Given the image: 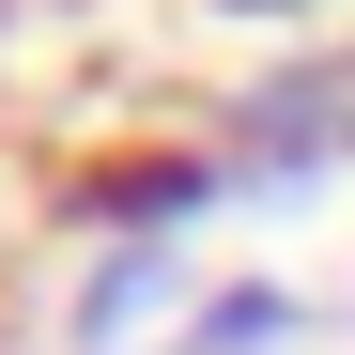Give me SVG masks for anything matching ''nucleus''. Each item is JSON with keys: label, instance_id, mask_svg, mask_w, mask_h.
I'll use <instances>...</instances> for the list:
<instances>
[{"label": "nucleus", "instance_id": "f257e3e1", "mask_svg": "<svg viewBox=\"0 0 355 355\" xmlns=\"http://www.w3.org/2000/svg\"><path fill=\"white\" fill-rule=\"evenodd\" d=\"M216 155H232V186H340L355 170V46H293V62H263L248 93L216 108Z\"/></svg>", "mask_w": 355, "mask_h": 355}, {"label": "nucleus", "instance_id": "f03ea898", "mask_svg": "<svg viewBox=\"0 0 355 355\" xmlns=\"http://www.w3.org/2000/svg\"><path fill=\"white\" fill-rule=\"evenodd\" d=\"M93 216V248H186V216L232 201V155L216 139H139V155H93V186H62Z\"/></svg>", "mask_w": 355, "mask_h": 355}, {"label": "nucleus", "instance_id": "7ed1b4c3", "mask_svg": "<svg viewBox=\"0 0 355 355\" xmlns=\"http://www.w3.org/2000/svg\"><path fill=\"white\" fill-rule=\"evenodd\" d=\"M170 293H186V248H93V278H78V355H170V324H186V309H170Z\"/></svg>", "mask_w": 355, "mask_h": 355}, {"label": "nucleus", "instance_id": "20e7f679", "mask_svg": "<svg viewBox=\"0 0 355 355\" xmlns=\"http://www.w3.org/2000/svg\"><path fill=\"white\" fill-rule=\"evenodd\" d=\"M293 324H309V293H278V278H216L186 324H170V355H278Z\"/></svg>", "mask_w": 355, "mask_h": 355}, {"label": "nucleus", "instance_id": "39448f33", "mask_svg": "<svg viewBox=\"0 0 355 355\" xmlns=\"http://www.w3.org/2000/svg\"><path fill=\"white\" fill-rule=\"evenodd\" d=\"M216 16H324V0H216Z\"/></svg>", "mask_w": 355, "mask_h": 355}]
</instances>
